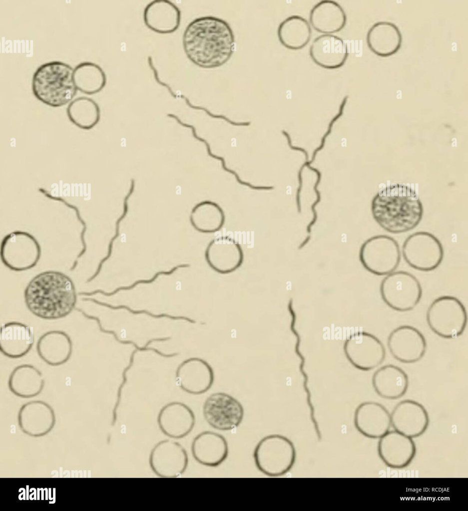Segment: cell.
I'll use <instances>...</instances> for the list:
<instances>
[{
  "mask_svg": "<svg viewBox=\"0 0 468 511\" xmlns=\"http://www.w3.org/2000/svg\"><path fill=\"white\" fill-rule=\"evenodd\" d=\"M181 13L179 7L168 0H154L145 7L143 19L151 30L159 34L176 31L180 24Z\"/></svg>",
  "mask_w": 468,
  "mask_h": 511,
  "instance_id": "obj_24",
  "label": "cell"
},
{
  "mask_svg": "<svg viewBox=\"0 0 468 511\" xmlns=\"http://www.w3.org/2000/svg\"><path fill=\"white\" fill-rule=\"evenodd\" d=\"M360 260L364 267L378 276L387 275L399 266L401 252L398 242L385 235L373 236L362 245Z\"/></svg>",
  "mask_w": 468,
  "mask_h": 511,
  "instance_id": "obj_8",
  "label": "cell"
},
{
  "mask_svg": "<svg viewBox=\"0 0 468 511\" xmlns=\"http://www.w3.org/2000/svg\"><path fill=\"white\" fill-rule=\"evenodd\" d=\"M192 226L197 231L205 234L214 233L220 230L225 222L223 210L217 204L203 201L196 205L190 216Z\"/></svg>",
  "mask_w": 468,
  "mask_h": 511,
  "instance_id": "obj_32",
  "label": "cell"
},
{
  "mask_svg": "<svg viewBox=\"0 0 468 511\" xmlns=\"http://www.w3.org/2000/svg\"><path fill=\"white\" fill-rule=\"evenodd\" d=\"M17 423L24 434L31 437H41L47 435L54 427L55 414L52 407L46 402L32 400L20 407Z\"/></svg>",
  "mask_w": 468,
  "mask_h": 511,
  "instance_id": "obj_17",
  "label": "cell"
},
{
  "mask_svg": "<svg viewBox=\"0 0 468 511\" xmlns=\"http://www.w3.org/2000/svg\"><path fill=\"white\" fill-rule=\"evenodd\" d=\"M189 266H190V264H187V263L180 264L179 265H176L175 266L173 267L169 271H162H162H157V272H156L154 274V275L150 279H139V280H137L136 281H135L134 282H133V283H132L130 285H129V286H120V287H117L115 290H114L113 291H111L110 292H105V291H103V290H102L101 289H96L95 290L91 291V292H81V293H79V294H83L84 295L90 296V295H92L95 294H96L97 293H100L102 294L103 295H104L105 296H112V295H113L116 294L117 292H118L119 291H120L121 290H131V289L134 288L138 284H141V283H142V284H149V283H151L153 282L157 278V277L161 275H171L172 273H173L179 268H182V267L185 268V267H189Z\"/></svg>",
  "mask_w": 468,
  "mask_h": 511,
  "instance_id": "obj_36",
  "label": "cell"
},
{
  "mask_svg": "<svg viewBox=\"0 0 468 511\" xmlns=\"http://www.w3.org/2000/svg\"><path fill=\"white\" fill-rule=\"evenodd\" d=\"M377 450L383 463L393 469L407 467L416 453V445L412 438L395 430L389 431L379 439Z\"/></svg>",
  "mask_w": 468,
  "mask_h": 511,
  "instance_id": "obj_19",
  "label": "cell"
},
{
  "mask_svg": "<svg viewBox=\"0 0 468 511\" xmlns=\"http://www.w3.org/2000/svg\"><path fill=\"white\" fill-rule=\"evenodd\" d=\"M176 382L185 392L199 395L207 392L214 382V372L205 360L196 357L183 361L177 367Z\"/></svg>",
  "mask_w": 468,
  "mask_h": 511,
  "instance_id": "obj_20",
  "label": "cell"
},
{
  "mask_svg": "<svg viewBox=\"0 0 468 511\" xmlns=\"http://www.w3.org/2000/svg\"><path fill=\"white\" fill-rule=\"evenodd\" d=\"M309 53L316 64L328 69L342 67L349 55L346 43L333 34H323L316 37L310 46Z\"/></svg>",
  "mask_w": 468,
  "mask_h": 511,
  "instance_id": "obj_22",
  "label": "cell"
},
{
  "mask_svg": "<svg viewBox=\"0 0 468 511\" xmlns=\"http://www.w3.org/2000/svg\"><path fill=\"white\" fill-rule=\"evenodd\" d=\"M235 39L230 24L212 15L197 17L186 26L182 46L188 59L204 69L219 67L231 58Z\"/></svg>",
  "mask_w": 468,
  "mask_h": 511,
  "instance_id": "obj_1",
  "label": "cell"
},
{
  "mask_svg": "<svg viewBox=\"0 0 468 511\" xmlns=\"http://www.w3.org/2000/svg\"><path fill=\"white\" fill-rule=\"evenodd\" d=\"M194 460L208 467H216L227 458L229 448L227 441L222 435L212 431H203L193 440L191 447Z\"/></svg>",
  "mask_w": 468,
  "mask_h": 511,
  "instance_id": "obj_23",
  "label": "cell"
},
{
  "mask_svg": "<svg viewBox=\"0 0 468 511\" xmlns=\"http://www.w3.org/2000/svg\"><path fill=\"white\" fill-rule=\"evenodd\" d=\"M204 256L210 267L223 274L235 271L244 261L241 246L229 236H220L212 240L206 247Z\"/></svg>",
  "mask_w": 468,
  "mask_h": 511,
  "instance_id": "obj_15",
  "label": "cell"
},
{
  "mask_svg": "<svg viewBox=\"0 0 468 511\" xmlns=\"http://www.w3.org/2000/svg\"><path fill=\"white\" fill-rule=\"evenodd\" d=\"M366 42L369 49L376 55L388 57L397 53L403 42L402 34L394 22L380 21L368 30Z\"/></svg>",
  "mask_w": 468,
  "mask_h": 511,
  "instance_id": "obj_28",
  "label": "cell"
},
{
  "mask_svg": "<svg viewBox=\"0 0 468 511\" xmlns=\"http://www.w3.org/2000/svg\"><path fill=\"white\" fill-rule=\"evenodd\" d=\"M157 423L161 432L173 439L188 435L195 424V416L186 404L178 401L169 402L159 410Z\"/></svg>",
  "mask_w": 468,
  "mask_h": 511,
  "instance_id": "obj_18",
  "label": "cell"
},
{
  "mask_svg": "<svg viewBox=\"0 0 468 511\" xmlns=\"http://www.w3.org/2000/svg\"><path fill=\"white\" fill-rule=\"evenodd\" d=\"M135 188V180L134 179L131 180L130 186L127 194L125 196L123 200V211L120 217L117 220L115 223V233L114 236L111 239L108 248V252L106 256L101 259L97 266L95 272L87 280L89 282L93 280L99 274L102 267L103 264L110 257L113 248V242L119 235V226L121 222L126 217L128 210V200L132 195Z\"/></svg>",
  "mask_w": 468,
  "mask_h": 511,
  "instance_id": "obj_35",
  "label": "cell"
},
{
  "mask_svg": "<svg viewBox=\"0 0 468 511\" xmlns=\"http://www.w3.org/2000/svg\"><path fill=\"white\" fill-rule=\"evenodd\" d=\"M66 113L69 120L83 130L93 128L100 119V110L92 99L81 96L72 100L68 104Z\"/></svg>",
  "mask_w": 468,
  "mask_h": 511,
  "instance_id": "obj_34",
  "label": "cell"
},
{
  "mask_svg": "<svg viewBox=\"0 0 468 511\" xmlns=\"http://www.w3.org/2000/svg\"><path fill=\"white\" fill-rule=\"evenodd\" d=\"M24 302L35 316L46 320L65 317L73 309L77 296L72 279L64 273L46 270L34 276L24 291Z\"/></svg>",
  "mask_w": 468,
  "mask_h": 511,
  "instance_id": "obj_2",
  "label": "cell"
},
{
  "mask_svg": "<svg viewBox=\"0 0 468 511\" xmlns=\"http://www.w3.org/2000/svg\"><path fill=\"white\" fill-rule=\"evenodd\" d=\"M402 252L403 258L410 266L424 272L437 268L444 256L441 241L433 234L425 231L409 235L403 243Z\"/></svg>",
  "mask_w": 468,
  "mask_h": 511,
  "instance_id": "obj_10",
  "label": "cell"
},
{
  "mask_svg": "<svg viewBox=\"0 0 468 511\" xmlns=\"http://www.w3.org/2000/svg\"><path fill=\"white\" fill-rule=\"evenodd\" d=\"M372 213L381 228L397 234L409 232L420 224L423 208L414 189L392 185L379 192L373 201Z\"/></svg>",
  "mask_w": 468,
  "mask_h": 511,
  "instance_id": "obj_3",
  "label": "cell"
},
{
  "mask_svg": "<svg viewBox=\"0 0 468 511\" xmlns=\"http://www.w3.org/2000/svg\"><path fill=\"white\" fill-rule=\"evenodd\" d=\"M354 425L362 435L370 439H380L390 430V413L382 404L375 401H365L356 408Z\"/></svg>",
  "mask_w": 468,
  "mask_h": 511,
  "instance_id": "obj_21",
  "label": "cell"
},
{
  "mask_svg": "<svg viewBox=\"0 0 468 511\" xmlns=\"http://www.w3.org/2000/svg\"><path fill=\"white\" fill-rule=\"evenodd\" d=\"M312 28L308 20L299 15H290L279 24L277 36L281 44L291 50H300L310 42Z\"/></svg>",
  "mask_w": 468,
  "mask_h": 511,
  "instance_id": "obj_31",
  "label": "cell"
},
{
  "mask_svg": "<svg viewBox=\"0 0 468 511\" xmlns=\"http://www.w3.org/2000/svg\"><path fill=\"white\" fill-rule=\"evenodd\" d=\"M343 351L350 363L364 371L373 370L380 365L386 354L382 342L374 334L365 331L350 335L344 342Z\"/></svg>",
  "mask_w": 468,
  "mask_h": 511,
  "instance_id": "obj_11",
  "label": "cell"
},
{
  "mask_svg": "<svg viewBox=\"0 0 468 511\" xmlns=\"http://www.w3.org/2000/svg\"><path fill=\"white\" fill-rule=\"evenodd\" d=\"M347 14L343 7L337 2L323 0L318 2L310 11V25L317 31L323 34L339 32L347 23Z\"/></svg>",
  "mask_w": 468,
  "mask_h": 511,
  "instance_id": "obj_29",
  "label": "cell"
},
{
  "mask_svg": "<svg viewBox=\"0 0 468 511\" xmlns=\"http://www.w3.org/2000/svg\"><path fill=\"white\" fill-rule=\"evenodd\" d=\"M253 456L260 472L269 477H277L286 474L293 468L296 451L293 443L287 437L271 434L259 441Z\"/></svg>",
  "mask_w": 468,
  "mask_h": 511,
  "instance_id": "obj_5",
  "label": "cell"
},
{
  "mask_svg": "<svg viewBox=\"0 0 468 511\" xmlns=\"http://www.w3.org/2000/svg\"><path fill=\"white\" fill-rule=\"evenodd\" d=\"M149 464L157 477L177 478L186 471L188 456L186 450L179 443L170 439L162 440L151 450Z\"/></svg>",
  "mask_w": 468,
  "mask_h": 511,
  "instance_id": "obj_12",
  "label": "cell"
},
{
  "mask_svg": "<svg viewBox=\"0 0 468 511\" xmlns=\"http://www.w3.org/2000/svg\"><path fill=\"white\" fill-rule=\"evenodd\" d=\"M380 292L384 303L399 312L414 309L423 295L420 282L412 273L404 270L394 271L382 280Z\"/></svg>",
  "mask_w": 468,
  "mask_h": 511,
  "instance_id": "obj_7",
  "label": "cell"
},
{
  "mask_svg": "<svg viewBox=\"0 0 468 511\" xmlns=\"http://www.w3.org/2000/svg\"><path fill=\"white\" fill-rule=\"evenodd\" d=\"M203 414L206 421L213 428L229 431L240 425L244 411L242 405L236 398L226 393L217 392L206 399Z\"/></svg>",
  "mask_w": 468,
  "mask_h": 511,
  "instance_id": "obj_13",
  "label": "cell"
},
{
  "mask_svg": "<svg viewBox=\"0 0 468 511\" xmlns=\"http://www.w3.org/2000/svg\"><path fill=\"white\" fill-rule=\"evenodd\" d=\"M372 385L380 397L396 400L407 393L409 379L402 368L390 364L382 366L375 371L372 377Z\"/></svg>",
  "mask_w": 468,
  "mask_h": 511,
  "instance_id": "obj_27",
  "label": "cell"
},
{
  "mask_svg": "<svg viewBox=\"0 0 468 511\" xmlns=\"http://www.w3.org/2000/svg\"><path fill=\"white\" fill-rule=\"evenodd\" d=\"M390 416L391 426L394 430L412 439L422 435L430 423L425 407L411 399L399 402L392 410Z\"/></svg>",
  "mask_w": 468,
  "mask_h": 511,
  "instance_id": "obj_16",
  "label": "cell"
},
{
  "mask_svg": "<svg viewBox=\"0 0 468 511\" xmlns=\"http://www.w3.org/2000/svg\"><path fill=\"white\" fill-rule=\"evenodd\" d=\"M34 343V335L30 327L18 321H10L0 328V350L11 359L26 355Z\"/></svg>",
  "mask_w": 468,
  "mask_h": 511,
  "instance_id": "obj_26",
  "label": "cell"
},
{
  "mask_svg": "<svg viewBox=\"0 0 468 511\" xmlns=\"http://www.w3.org/2000/svg\"><path fill=\"white\" fill-rule=\"evenodd\" d=\"M430 329L445 339H454L465 330L468 322L466 308L456 297L443 295L434 299L426 312Z\"/></svg>",
  "mask_w": 468,
  "mask_h": 511,
  "instance_id": "obj_6",
  "label": "cell"
},
{
  "mask_svg": "<svg viewBox=\"0 0 468 511\" xmlns=\"http://www.w3.org/2000/svg\"><path fill=\"white\" fill-rule=\"evenodd\" d=\"M37 354L46 364L58 366L70 358L73 344L70 336L60 330L48 331L41 335L36 345Z\"/></svg>",
  "mask_w": 468,
  "mask_h": 511,
  "instance_id": "obj_25",
  "label": "cell"
},
{
  "mask_svg": "<svg viewBox=\"0 0 468 511\" xmlns=\"http://www.w3.org/2000/svg\"><path fill=\"white\" fill-rule=\"evenodd\" d=\"M45 380L41 372L34 366L23 364L16 366L11 372L8 380L9 391L21 398H31L42 391Z\"/></svg>",
  "mask_w": 468,
  "mask_h": 511,
  "instance_id": "obj_30",
  "label": "cell"
},
{
  "mask_svg": "<svg viewBox=\"0 0 468 511\" xmlns=\"http://www.w3.org/2000/svg\"><path fill=\"white\" fill-rule=\"evenodd\" d=\"M0 251L3 264L16 272L35 267L41 255V247L36 238L21 231H13L5 235L2 240Z\"/></svg>",
  "mask_w": 468,
  "mask_h": 511,
  "instance_id": "obj_9",
  "label": "cell"
},
{
  "mask_svg": "<svg viewBox=\"0 0 468 511\" xmlns=\"http://www.w3.org/2000/svg\"><path fill=\"white\" fill-rule=\"evenodd\" d=\"M387 346L392 356L406 364L416 363L426 354L427 343L423 334L416 327L403 325L394 328L389 334Z\"/></svg>",
  "mask_w": 468,
  "mask_h": 511,
  "instance_id": "obj_14",
  "label": "cell"
},
{
  "mask_svg": "<svg viewBox=\"0 0 468 511\" xmlns=\"http://www.w3.org/2000/svg\"><path fill=\"white\" fill-rule=\"evenodd\" d=\"M73 78L77 90L87 95L100 92L107 81L103 69L96 63L89 61L77 64L74 68Z\"/></svg>",
  "mask_w": 468,
  "mask_h": 511,
  "instance_id": "obj_33",
  "label": "cell"
},
{
  "mask_svg": "<svg viewBox=\"0 0 468 511\" xmlns=\"http://www.w3.org/2000/svg\"><path fill=\"white\" fill-rule=\"evenodd\" d=\"M73 70L69 64L59 61L41 65L32 77L34 95L44 104L53 107L69 103L77 91L73 78Z\"/></svg>",
  "mask_w": 468,
  "mask_h": 511,
  "instance_id": "obj_4",
  "label": "cell"
}]
</instances>
